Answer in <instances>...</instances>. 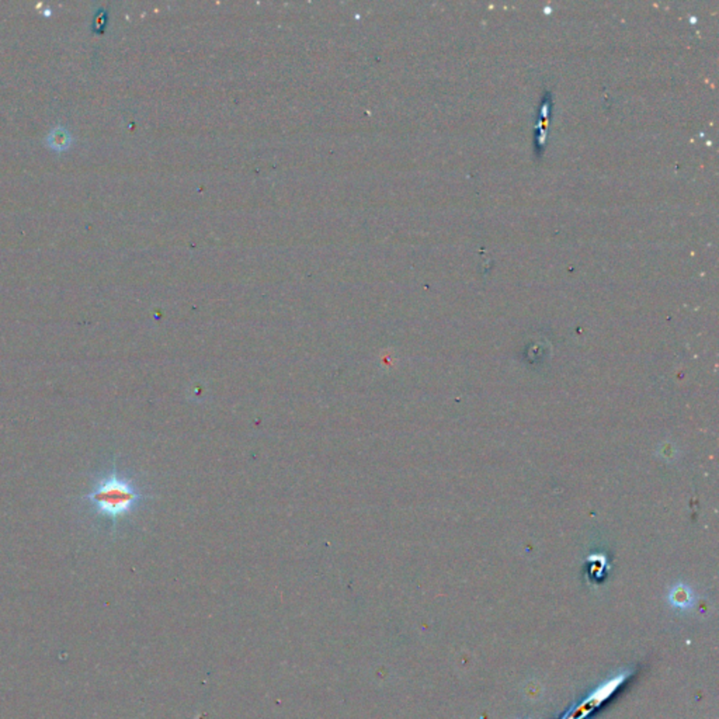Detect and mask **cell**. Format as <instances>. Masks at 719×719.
Returning <instances> with one entry per match:
<instances>
[{
    "label": "cell",
    "mask_w": 719,
    "mask_h": 719,
    "mask_svg": "<svg viewBox=\"0 0 719 719\" xmlns=\"http://www.w3.org/2000/svg\"><path fill=\"white\" fill-rule=\"evenodd\" d=\"M83 499L96 514L115 524L141 505L144 494L131 478L121 475L113 468L110 472L98 479L96 485Z\"/></svg>",
    "instance_id": "cell-1"
},
{
    "label": "cell",
    "mask_w": 719,
    "mask_h": 719,
    "mask_svg": "<svg viewBox=\"0 0 719 719\" xmlns=\"http://www.w3.org/2000/svg\"><path fill=\"white\" fill-rule=\"evenodd\" d=\"M73 137L65 125H56L45 137V144L56 150H65L71 146Z\"/></svg>",
    "instance_id": "cell-2"
},
{
    "label": "cell",
    "mask_w": 719,
    "mask_h": 719,
    "mask_svg": "<svg viewBox=\"0 0 719 719\" xmlns=\"http://www.w3.org/2000/svg\"><path fill=\"white\" fill-rule=\"evenodd\" d=\"M670 599H672V603L674 606L681 607V608H685V607H689L692 604V596L689 595V591L684 590V589L676 590Z\"/></svg>",
    "instance_id": "cell-3"
}]
</instances>
